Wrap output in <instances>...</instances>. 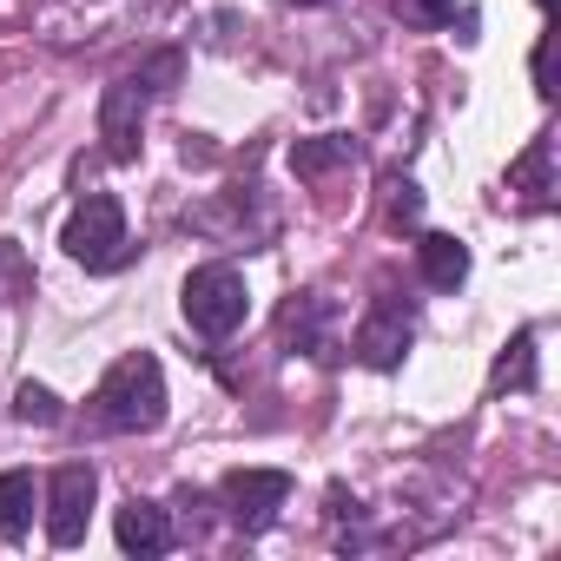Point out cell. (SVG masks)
I'll return each instance as SVG.
<instances>
[{
	"instance_id": "2e32d148",
	"label": "cell",
	"mask_w": 561,
	"mask_h": 561,
	"mask_svg": "<svg viewBox=\"0 0 561 561\" xmlns=\"http://www.w3.org/2000/svg\"><path fill=\"white\" fill-rule=\"evenodd\" d=\"M495 383H502V390H508V383H515V390H528V383H535V337H528V331H515L508 357L495 364Z\"/></svg>"
},
{
	"instance_id": "44dd1931",
	"label": "cell",
	"mask_w": 561,
	"mask_h": 561,
	"mask_svg": "<svg viewBox=\"0 0 561 561\" xmlns=\"http://www.w3.org/2000/svg\"><path fill=\"white\" fill-rule=\"evenodd\" d=\"M291 8H318V0H291Z\"/></svg>"
},
{
	"instance_id": "52a82bcc",
	"label": "cell",
	"mask_w": 561,
	"mask_h": 561,
	"mask_svg": "<svg viewBox=\"0 0 561 561\" xmlns=\"http://www.w3.org/2000/svg\"><path fill=\"white\" fill-rule=\"evenodd\" d=\"M139 133H146V93L133 80H113L100 93V139H106V159L133 165L139 159Z\"/></svg>"
},
{
	"instance_id": "277c9868",
	"label": "cell",
	"mask_w": 561,
	"mask_h": 561,
	"mask_svg": "<svg viewBox=\"0 0 561 561\" xmlns=\"http://www.w3.org/2000/svg\"><path fill=\"white\" fill-rule=\"evenodd\" d=\"M179 305H185V324H192L198 337H231V331L244 324V311H251V291H244V277H238L231 264H198V271L185 277Z\"/></svg>"
},
{
	"instance_id": "ba28073f",
	"label": "cell",
	"mask_w": 561,
	"mask_h": 561,
	"mask_svg": "<svg viewBox=\"0 0 561 561\" xmlns=\"http://www.w3.org/2000/svg\"><path fill=\"white\" fill-rule=\"evenodd\" d=\"M410 311L397 305V298H383V305H370V318L357 324V357L370 364V370H397L403 364V351H410Z\"/></svg>"
},
{
	"instance_id": "4fadbf2b",
	"label": "cell",
	"mask_w": 561,
	"mask_h": 561,
	"mask_svg": "<svg viewBox=\"0 0 561 561\" xmlns=\"http://www.w3.org/2000/svg\"><path fill=\"white\" fill-rule=\"evenodd\" d=\"M344 159H351V139H298L291 146V172L298 179H318V172H331Z\"/></svg>"
},
{
	"instance_id": "7a4b0ae2",
	"label": "cell",
	"mask_w": 561,
	"mask_h": 561,
	"mask_svg": "<svg viewBox=\"0 0 561 561\" xmlns=\"http://www.w3.org/2000/svg\"><path fill=\"white\" fill-rule=\"evenodd\" d=\"M93 403H100V423H106V430H126V436L159 430V423H165V370H159V357H152V351L119 357V364L100 377Z\"/></svg>"
},
{
	"instance_id": "30bf717a",
	"label": "cell",
	"mask_w": 561,
	"mask_h": 561,
	"mask_svg": "<svg viewBox=\"0 0 561 561\" xmlns=\"http://www.w3.org/2000/svg\"><path fill=\"white\" fill-rule=\"evenodd\" d=\"M416 271H423L430 291H456L462 277H469V244H456L449 231H430V238L416 244Z\"/></svg>"
},
{
	"instance_id": "7c38bea8",
	"label": "cell",
	"mask_w": 561,
	"mask_h": 561,
	"mask_svg": "<svg viewBox=\"0 0 561 561\" xmlns=\"http://www.w3.org/2000/svg\"><path fill=\"white\" fill-rule=\"evenodd\" d=\"M318 324H324V298H291V305H285V318H277V331L298 337V351H324Z\"/></svg>"
},
{
	"instance_id": "d6986e66",
	"label": "cell",
	"mask_w": 561,
	"mask_h": 561,
	"mask_svg": "<svg viewBox=\"0 0 561 561\" xmlns=\"http://www.w3.org/2000/svg\"><path fill=\"white\" fill-rule=\"evenodd\" d=\"M390 218H397V225H416V218H423V192H416L410 179L390 185Z\"/></svg>"
},
{
	"instance_id": "ac0fdd59",
	"label": "cell",
	"mask_w": 561,
	"mask_h": 561,
	"mask_svg": "<svg viewBox=\"0 0 561 561\" xmlns=\"http://www.w3.org/2000/svg\"><path fill=\"white\" fill-rule=\"evenodd\" d=\"M390 8H397L403 27H423V34H430V27H443V21L456 14V0H390Z\"/></svg>"
},
{
	"instance_id": "6da1fadb",
	"label": "cell",
	"mask_w": 561,
	"mask_h": 561,
	"mask_svg": "<svg viewBox=\"0 0 561 561\" xmlns=\"http://www.w3.org/2000/svg\"><path fill=\"white\" fill-rule=\"evenodd\" d=\"M165 14V0H47L41 41L47 47H113Z\"/></svg>"
},
{
	"instance_id": "7402d4cb",
	"label": "cell",
	"mask_w": 561,
	"mask_h": 561,
	"mask_svg": "<svg viewBox=\"0 0 561 561\" xmlns=\"http://www.w3.org/2000/svg\"><path fill=\"white\" fill-rule=\"evenodd\" d=\"M535 8H554V0H535Z\"/></svg>"
},
{
	"instance_id": "9a60e30c",
	"label": "cell",
	"mask_w": 561,
	"mask_h": 561,
	"mask_svg": "<svg viewBox=\"0 0 561 561\" xmlns=\"http://www.w3.org/2000/svg\"><path fill=\"white\" fill-rule=\"evenodd\" d=\"M14 416H21V423H41V430H54L67 410H60V397H54L47 383H21V390H14Z\"/></svg>"
},
{
	"instance_id": "ffe728a7",
	"label": "cell",
	"mask_w": 561,
	"mask_h": 561,
	"mask_svg": "<svg viewBox=\"0 0 561 561\" xmlns=\"http://www.w3.org/2000/svg\"><path fill=\"white\" fill-rule=\"evenodd\" d=\"M548 60H554V47L541 41V47H535V87H541V100H554V73H548Z\"/></svg>"
},
{
	"instance_id": "3957f363",
	"label": "cell",
	"mask_w": 561,
	"mask_h": 561,
	"mask_svg": "<svg viewBox=\"0 0 561 561\" xmlns=\"http://www.w3.org/2000/svg\"><path fill=\"white\" fill-rule=\"evenodd\" d=\"M60 244H67V257H73V264H87V271H119V264L133 257L126 205H119L113 192H87V198L73 205V218H67Z\"/></svg>"
},
{
	"instance_id": "e0dca14e",
	"label": "cell",
	"mask_w": 561,
	"mask_h": 561,
	"mask_svg": "<svg viewBox=\"0 0 561 561\" xmlns=\"http://www.w3.org/2000/svg\"><path fill=\"white\" fill-rule=\"evenodd\" d=\"M179 73H185V60H179V54L165 47V54H152V60H146L139 73H133V87H139V93L152 100V93H172V87H179Z\"/></svg>"
},
{
	"instance_id": "8fae6325",
	"label": "cell",
	"mask_w": 561,
	"mask_h": 561,
	"mask_svg": "<svg viewBox=\"0 0 561 561\" xmlns=\"http://www.w3.org/2000/svg\"><path fill=\"white\" fill-rule=\"evenodd\" d=\"M34 502H41V489L27 469H0V535L8 541H21L34 528Z\"/></svg>"
},
{
	"instance_id": "8992f818",
	"label": "cell",
	"mask_w": 561,
	"mask_h": 561,
	"mask_svg": "<svg viewBox=\"0 0 561 561\" xmlns=\"http://www.w3.org/2000/svg\"><path fill=\"white\" fill-rule=\"evenodd\" d=\"M93 495H100L93 462H60V469H54V482H47V541H54V548H80V541H87Z\"/></svg>"
},
{
	"instance_id": "5bb4252c",
	"label": "cell",
	"mask_w": 561,
	"mask_h": 561,
	"mask_svg": "<svg viewBox=\"0 0 561 561\" xmlns=\"http://www.w3.org/2000/svg\"><path fill=\"white\" fill-rule=\"evenodd\" d=\"M508 185H528V198H535V205H548V192H554V179H548V139H535V146L515 159Z\"/></svg>"
},
{
	"instance_id": "9c48e42d",
	"label": "cell",
	"mask_w": 561,
	"mask_h": 561,
	"mask_svg": "<svg viewBox=\"0 0 561 561\" xmlns=\"http://www.w3.org/2000/svg\"><path fill=\"white\" fill-rule=\"evenodd\" d=\"M113 535H119L126 554H146V561L172 548V522H165V508H152V502H126V508L113 515Z\"/></svg>"
},
{
	"instance_id": "5b68a950",
	"label": "cell",
	"mask_w": 561,
	"mask_h": 561,
	"mask_svg": "<svg viewBox=\"0 0 561 561\" xmlns=\"http://www.w3.org/2000/svg\"><path fill=\"white\" fill-rule=\"evenodd\" d=\"M218 502H225L231 528L257 535V528L277 522V508L291 502V476H285V469H231V476L218 482Z\"/></svg>"
}]
</instances>
